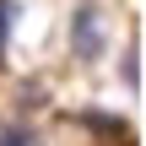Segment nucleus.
Masks as SVG:
<instances>
[{"instance_id":"2","label":"nucleus","mask_w":146,"mask_h":146,"mask_svg":"<svg viewBox=\"0 0 146 146\" xmlns=\"http://www.w3.org/2000/svg\"><path fill=\"white\" fill-rule=\"evenodd\" d=\"M0 146H33V135L16 130V125H0Z\"/></svg>"},{"instance_id":"3","label":"nucleus","mask_w":146,"mask_h":146,"mask_svg":"<svg viewBox=\"0 0 146 146\" xmlns=\"http://www.w3.org/2000/svg\"><path fill=\"white\" fill-rule=\"evenodd\" d=\"M0 49H5V0H0Z\"/></svg>"},{"instance_id":"1","label":"nucleus","mask_w":146,"mask_h":146,"mask_svg":"<svg viewBox=\"0 0 146 146\" xmlns=\"http://www.w3.org/2000/svg\"><path fill=\"white\" fill-rule=\"evenodd\" d=\"M103 43H108L103 11H98V5H76V16H70V49H76V60H98Z\"/></svg>"}]
</instances>
